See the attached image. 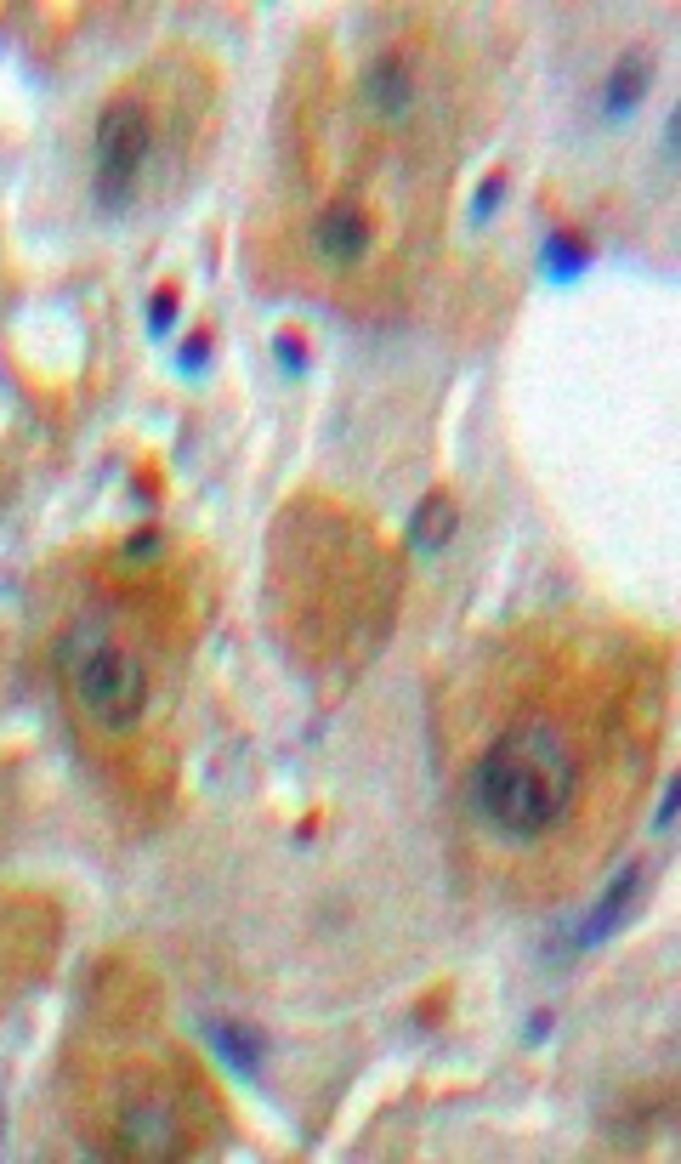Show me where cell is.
I'll list each match as a JSON object with an SVG mask.
<instances>
[{"label": "cell", "instance_id": "8992f818", "mask_svg": "<svg viewBox=\"0 0 681 1164\" xmlns=\"http://www.w3.org/2000/svg\"><path fill=\"white\" fill-rule=\"evenodd\" d=\"M313 250H318V262H330V267H358L369 250V216L358 205H330L313 222Z\"/></svg>", "mask_w": 681, "mask_h": 1164}, {"label": "cell", "instance_id": "9a60e30c", "mask_svg": "<svg viewBox=\"0 0 681 1164\" xmlns=\"http://www.w3.org/2000/svg\"><path fill=\"white\" fill-rule=\"evenodd\" d=\"M273 353L284 358V370H301V358H307V353H301V341L290 336V330H279V336H273Z\"/></svg>", "mask_w": 681, "mask_h": 1164}, {"label": "cell", "instance_id": "3957f363", "mask_svg": "<svg viewBox=\"0 0 681 1164\" xmlns=\"http://www.w3.org/2000/svg\"><path fill=\"white\" fill-rule=\"evenodd\" d=\"M148 148H154L148 108L137 97H114L97 114V131H91V199L103 211H125L131 205L142 165H148Z\"/></svg>", "mask_w": 681, "mask_h": 1164}, {"label": "cell", "instance_id": "52a82bcc", "mask_svg": "<svg viewBox=\"0 0 681 1164\" xmlns=\"http://www.w3.org/2000/svg\"><path fill=\"white\" fill-rule=\"evenodd\" d=\"M364 103L381 114V120H403L409 108H415V80H409V63L398 52H386L369 63L364 74Z\"/></svg>", "mask_w": 681, "mask_h": 1164}, {"label": "cell", "instance_id": "e0dca14e", "mask_svg": "<svg viewBox=\"0 0 681 1164\" xmlns=\"http://www.w3.org/2000/svg\"><path fill=\"white\" fill-rule=\"evenodd\" d=\"M545 1034H551V1011H534V1017H528V1045H540Z\"/></svg>", "mask_w": 681, "mask_h": 1164}, {"label": "cell", "instance_id": "277c9868", "mask_svg": "<svg viewBox=\"0 0 681 1164\" xmlns=\"http://www.w3.org/2000/svg\"><path fill=\"white\" fill-rule=\"evenodd\" d=\"M114 1136H120V1153L131 1159H171L182 1147V1125H176V1108L165 1096H125L120 1102V1119H114Z\"/></svg>", "mask_w": 681, "mask_h": 1164}, {"label": "cell", "instance_id": "5b68a950", "mask_svg": "<svg viewBox=\"0 0 681 1164\" xmlns=\"http://www.w3.org/2000/svg\"><path fill=\"white\" fill-rule=\"evenodd\" d=\"M636 898H642V869H625V875H619V881H613L608 892L596 898L591 915H585V920L574 926V937L562 943V954H585V949H596V943H608V937L630 920Z\"/></svg>", "mask_w": 681, "mask_h": 1164}, {"label": "cell", "instance_id": "2e32d148", "mask_svg": "<svg viewBox=\"0 0 681 1164\" xmlns=\"http://www.w3.org/2000/svg\"><path fill=\"white\" fill-rule=\"evenodd\" d=\"M676 801H681V784H676V778H670V784H664V801H659V812H653V824H659V829H670V818H676Z\"/></svg>", "mask_w": 681, "mask_h": 1164}, {"label": "cell", "instance_id": "9c48e42d", "mask_svg": "<svg viewBox=\"0 0 681 1164\" xmlns=\"http://www.w3.org/2000/svg\"><path fill=\"white\" fill-rule=\"evenodd\" d=\"M454 529H460V506H454V494L432 489L415 506V517H409V546H415V551H437V546H449V540H454Z\"/></svg>", "mask_w": 681, "mask_h": 1164}, {"label": "cell", "instance_id": "ba28073f", "mask_svg": "<svg viewBox=\"0 0 681 1164\" xmlns=\"http://www.w3.org/2000/svg\"><path fill=\"white\" fill-rule=\"evenodd\" d=\"M647 86H653V57H647V52H625L619 63H613L608 86H602V114H608V120L636 114L642 97H647Z\"/></svg>", "mask_w": 681, "mask_h": 1164}, {"label": "cell", "instance_id": "8fae6325", "mask_svg": "<svg viewBox=\"0 0 681 1164\" xmlns=\"http://www.w3.org/2000/svg\"><path fill=\"white\" fill-rule=\"evenodd\" d=\"M540 262L557 273V279H574L579 267L591 262V250L579 245L574 233H545V250H540Z\"/></svg>", "mask_w": 681, "mask_h": 1164}, {"label": "cell", "instance_id": "6da1fadb", "mask_svg": "<svg viewBox=\"0 0 681 1164\" xmlns=\"http://www.w3.org/2000/svg\"><path fill=\"white\" fill-rule=\"evenodd\" d=\"M579 790H585V756L557 716H517L511 727H500L466 778L472 818L511 847L545 841L579 807Z\"/></svg>", "mask_w": 681, "mask_h": 1164}, {"label": "cell", "instance_id": "7c38bea8", "mask_svg": "<svg viewBox=\"0 0 681 1164\" xmlns=\"http://www.w3.org/2000/svg\"><path fill=\"white\" fill-rule=\"evenodd\" d=\"M500 199H506V177L494 171V177H483V188H477V199H472V222H483V216L500 205Z\"/></svg>", "mask_w": 681, "mask_h": 1164}, {"label": "cell", "instance_id": "30bf717a", "mask_svg": "<svg viewBox=\"0 0 681 1164\" xmlns=\"http://www.w3.org/2000/svg\"><path fill=\"white\" fill-rule=\"evenodd\" d=\"M210 1040H216V1051H222V1062L233 1068V1074H245V1079L262 1074L267 1040L250 1023H210Z\"/></svg>", "mask_w": 681, "mask_h": 1164}, {"label": "cell", "instance_id": "4fadbf2b", "mask_svg": "<svg viewBox=\"0 0 681 1164\" xmlns=\"http://www.w3.org/2000/svg\"><path fill=\"white\" fill-rule=\"evenodd\" d=\"M171 318H176V296H171V290H159V296L148 301V324H154V336H159V330H171Z\"/></svg>", "mask_w": 681, "mask_h": 1164}, {"label": "cell", "instance_id": "ac0fdd59", "mask_svg": "<svg viewBox=\"0 0 681 1164\" xmlns=\"http://www.w3.org/2000/svg\"><path fill=\"white\" fill-rule=\"evenodd\" d=\"M154 540H159V534H137L125 551H131V557H154Z\"/></svg>", "mask_w": 681, "mask_h": 1164}, {"label": "cell", "instance_id": "5bb4252c", "mask_svg": "<svg viewBox=\"0 0 681 1164\" xmlns=\"http://www.w3.org/2000/svg\"><path fill=\"white\" fill-rule=\"evenodd\" d=\"M205 353H210V336H205V330H193V336L182 341V370H199Z\"/></svg>", "mask_w": 681, "mask_h": 1164}, {"label": "cell", "instance_id": "7a4b0ae2", "mask_svg": "<svg viewBox=\"0 0 681 1164\" xmlns=\"http://www.w3.org/2000/svg\"><path fill=\"white\" fill-rule=\"evenodd\" d=\"M69 688L80 710L108 733H131L148 710V671L137 665V653L108 642L97 625L69 636Z\"/></svg>", "mask_w": 681, "mask_h": 1164}]
</instances>
